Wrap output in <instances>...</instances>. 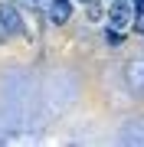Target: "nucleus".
Masks as SVG:
<instances>
[{
	"label": "nucleus",
	"mask_w": 144,
	"mask_h": 147,
	"mask_svg": "<svg viewBox=\"0 0 144 147\" xmlns=\"http://www.w3.org/2000/svg\"><path fill=\"white\" fill-rule=\"evenodd\" d=\"M134 3L131 0H112V10H108V20H112V26L115 30H124L128 23L134 20Z\"/></svg>",
	"instance_id": "1"
},
{
	"label": "nucleus",
	"mask_w": 144,
	"mask_h": 147,
	"mask_svg": "<svg viewBox=\"0 0 144 147\" xmlns=\"http://www.w3.org/2000/svg\"><path fill=\"white\" fill-rule=\"evenodd\" d=\"M0 30H3V36L23 33V20H20V13H16L13 3H0Z\"/></svg>",
	"instance_id": "2"
},
{
	"label": "nucleus",
	"mask_w": 144,
	"mask_h": 147,
	"mask_svg": "<svg viewBox=\"0 0 144 147\" xmlns=\"http://www.w3.org/2000/svg\"><path fill=\"white\" fill-rule=\"evenodd\" d=\"M69 13H72L69 0H53V7H49V20H53V23H59V26H62V23L69 20Z\"/></svg>",
	"instance_id": "3"
},
{
	"label": "nucleus",
	"mask_w": 144,
	"mask_h": 147,
	"mask_svg": "<svg viewBox=\"0 0 144 147\" xmlns=\"http://www.w3.org/2000/svg\"><path fill=\"white\" fill-rule=\"evenodd\" d=\"M131 3H134V13H138V20H141L144 16V0H131Z\"/></svg>",
	"instance_id": "4"
},
{
	"label": "nucleus",
	"mask_w": 144,
	"mask_h": 147,
	"mask_svg": "<svg viewBox=\"0 0 144 147\" xmlns=\"http://www.w3.org/2000/svg\"><path fill=\"white\" fill-rule=\"evenodd\" d=\"M138 33H144V16H141V23H138Z\"/></svg>",
	"instance_id": "5"
},
{
	"label": "nucleus",
	"mask_w": 144,
	"mask_h": 147,
	"mask_svg": "<svg viewBox=\"0 0 144 147\" xmlns=\"http://www.w3.org/2000/svg\"><path fill=\"white\" fill-rule=\"evenodd\" d=\"M79 3H92V0H79Z\"/></svg>",
	"instance_id": "6"
}]
</instances>
